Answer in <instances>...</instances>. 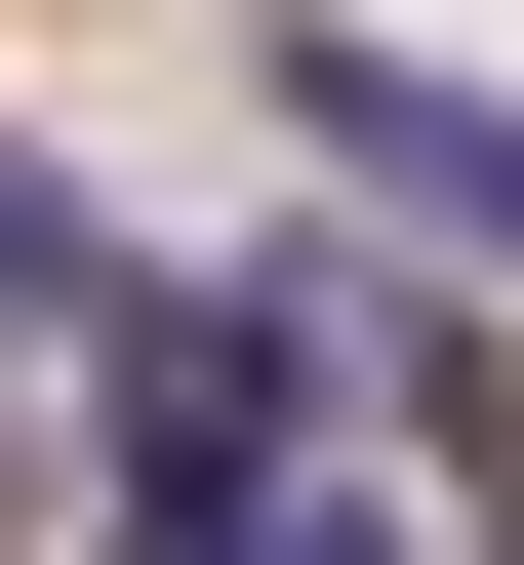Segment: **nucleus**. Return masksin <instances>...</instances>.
Wrapping results in <instances>:
<instances>
[{"instance_id":"7ed1b4c3","label":"nucleus","mask_w":524,"mask_h":565,"mask_svg":"<svg viewBox=\"0 0 524 565\" xmlns=\"http://www.w3.org/2000/svg\"><path fill=\"white\" fill-rule=\"evenodd\" d=\"M282 565H404V525H363V484H282Z\"/></svg>"},{"instance_id":"f03ea898","label":"nucleus","mask_w":524,"mask_h":565,"mask_svg":"<svg viewBox=\"0 0 524 565\" xmlns=\"http://www.w3.org/2000/svg\"><path fill=\"white\" fill-rule=\"evenodd\" d=\"M41 525H82V404H0V565H41Z\"/></svg>"},{"instance_id":"20e7f679","label":"nucleus","mask_w":524,"mask_h":565,"mask_svg":"<svg viewBox=\"0 0 524 565\" xmlns=\"http://www.w3.org/2000/svg\"><path fill=\"white\" fill-rule=\"evenodd\" d=\"M484 565H524V525H484Z\"/></svg>"},{"instance_id":"f257e3e1","label":"nucleus","mask_w":524,"mask_h":565,"mask_svg":"<svg viewBox=\"0 0 524 565\" xmlns=\"http://www.w3.org/2000/svg\"><path fill=\"white\" fill-rule=\"evenodd\" d=\"M282 162H323V202H363L404 282H484V323H524V82H443V41L282 0Z\"/></svg>"}]
</instances>
